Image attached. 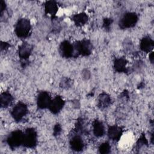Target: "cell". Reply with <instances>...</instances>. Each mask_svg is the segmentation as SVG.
Returning <instances> with one entry per match:
<instances>
[{
	"label": "cell",
	"mask_w": 154,
	"mask_h": 154,
	"mask_svg": "<svg viewBox=\"0 0 154 154\" xmlns=\"http://www.w3.org/2000/svg\"><path fill=\"white\" fill-rule=\"evenodd\" d=\"M31 25L29 21L26 19H20L16 23L15 32L20 38L26 37L30 32Z\"/></svg>",
	"instance_id": "6da1fadb"
},
{
	"label": "cell",
	"mask_w": 154,
	"mask_h": 154,
	"mask_svg": "<svg viewBox=\"0 0 154 154\" xmlns=\"http://www.w3.org/2000/svg\"><path fill=\"white\" fill-rule=\"evenodd\" d=\"M24 134L20 131L11 132L7 138V143L11 148H15L23 144Z\"/></svg>",
	"instance_id": "7a4b0ae2"
},
{
	"label": "cell",
	"mask_w": 154,
	"mask_h": 154,
	"mask_svg": "<svg viewBox=\"0 0 154 154\" xmlns=\"http://www.w3.org/2000/svg\"><path fill=\"white\" fill-rule=\"evenodd\" d=\"M138 17L134 13L125 14L120 21V26L122 28H129L134 26L137 23Z\"/></svg>",
	"instance_id": "3957f363"
},
{
	"label": "cell",
	"mask_w": 154,
	"mask_h": 154,
	"mask_svg": "<svg viewBox=\"0 0 154 154\" xmlns=\"http://www.w3.org/2000/svg\"><path fill=\"white\" fill-rule=\"evenodd\" d=\"M74 48L78 54L82 55H88L91 52L92 45L90 41L84 40L76 43L74 46Z\"/></svg>",
	"instance_id": "277c9868"
},
{
	"label": "cell",
	"mask_w": 154,
	"mask_h": 154,
	"mask_svg": "<svg viewBox=\"0 0 154 154\" xmlns=\"http://www.w3.org/2000/svg\"><path fill=\"white\" fill-rule=\"evenodd\" d=\"M37 142V135L33 129H28L24 133L23 144L28 147H34Z\"/></svg>",
	"instance_id": "5b68a950"
},
{
	"label": "cell",
	"mask_w": 154,
	"mask_h": 154,
	"mask_svg": "<svg viewBox=\"0 0 154 154\" xmlns=\"http://www.w3.org/2000/svg\"><path fill=\"white\" fill-rule=\"evenodd\" d=\"M27 111L26 106L23 103H19L13 108L11 116L16 121H20L26 114Z\"/></svg>",
	"instance_id": "8992f818"
},
{
	"label": "cell",
	"mask_w": 154,
	"mask_h": 154,
	"mask_svg": "<svg viewBox=\"0 0 154 154\" xmlns=\"http://www.w3.org/2000/svg\"><path fill=\"white\" fill-rule=\"evenodd\" d=\"M51 100H52L49 93L45 91L41 92L37 97L38 106L40 108H46L49 107Z\"/></svg>",
	"instance_id": "52a82bcc"
},
{
	"label": "cell",
	"mask_w": 154,
	"mask_h": 154,
	"mask_svg": "<svg viewBox=\"0 0 154 154\" xmlns=\"http://www.w3.org/2000/svg\"><path fill=\"white\" fill-rule=\"evenodd\" d=\"M74 51V46L67 41L63 42L60 46V52L61 55L66 58L72 56Z\"/></svg>",
	"instance_id": "ba28073f"
},
{
	"label": "cell",
	"mask_w": 154,
	"mask_h": 154,
	"mask_svg": "<svg viewBox=\"0 0 154 154\" xmlns=\"http://www.w3.org/2000/svg\"><path fill=\"white\" fill-rule=\"evenodd\" d=\"M119 146L122 149H126L130 147L134 141L133 134L131 132H127L122 135L119 139Z\"/></svg>",
	"instance_id": "9c48e42d"
},
{
	"label": "cell",
	"mask_w": 154,
	"mask_h": 154,
	"mask_svg": "<svg viewBox=\"0 0 154 154\" xmlns=\"http://www.w3.org/2000/svg\"><path fill=\"white\" fill-rule=\"evenodd\" d=\"M64 100L60 96H57L53 100H51L49 106V108L51 111L54 114L58 112L64 106Z\"/></svg>",
	"instance_id": "30bf717a"
},
{
	"label": "cell",
	"mask_w": 154,
	"mask_h": 154,
	"mask_svg": "<svg viewBox=\"0 0 154 154\" xmlns=\"http://www.w3.org/2000/svg\"><path fill=\"white\" fill-rule=\"evenodd\" d=\"M122 134V129L117 126H112L108 129V136L112 140H119Z\"/></svg>",
	"instance_id": "8fae6325"
},
{
	"label": "cell",
	"mask_w": 154,
	"mask_h": 154,
	"mask_svg": "<svg viewBox=\"0 0 154 154\" xmlns=\"http://www.w3.org/2000/svg\"><path fill=\"white\" fill-rule=\"evenodd\" d=\"M32 48L28 43H23L19 48V55L21 58H28L31 52Z\"/></svg>",
	"instance_id": "7c38bea8"
},
{
	"label": "cell",
	"mask_w": 154,
	"mask_h": 154,
	"mask_svg": "<svg viewBox=\"0 0 154 154\" xmlns=\"http://www.w3.org/2000/svg\"><path fill=\"white\" fill-rule=\"evenodd\" d=\"M70 146L73 150L80 151L83 149L84 143L80 137L75 136L70 140Z\"/></svg>",
	"instance_id": "4fadbf2b"
},
{
	"label": "cell",
	"mask_w": 154,
	"mask_h": 154,
	"mask_svg": "<svg viewBox=\"0 0 154 154\" xmlns=\"http://www.w3.org/2000/svg\"><path fill=\"white\" fill-rule=\"evenodd\" d=\"M13 97L8 92H4L1 94L0 98V104L2 108H6L12 102Z\"/></svg>",
	"instance_id": "5bb4252c"
},
{
	"label": "cell",
	"mask_w": 154,
	"mask_h": 154,
	"mask_svg": "<svg viewBox=\"0 0 154 154\" xmlns=\"http://www.w3.org/2000/svg\"><path fill=\"white\" fill-rule=\"evenodd\" d=\"M153 42L149 37H144L141 42L140 48L144 52H150L153 49Z\"/></svg>",
	"instance_id": "9a60e30c"
},
{
	"label": "cell",
	"mask_w": 154,
	"mask_h": 154,
	"mask_svg": "<svg viewBox=\"0 0 154 154\" xmlns=\"http://www.w3.org/2000/svg\"><path fill=\"white\" fill-rule=\"evenodd\" d=\"M105 132L104 126L102 122L99 120H95L93 123V132L97 137H101L103 135Z\"/></svg>",
	"instance_id": "2e32d148"
},
{
	"label": "cell",
	"mask_w": 154,
	"mask_h": 154,
	"mask_svg": "<svg viewBox=\"0 0 154 154\" xmlns=\"http://www.w3.org/2000/svg\"><path fill=\"white\" fill-rule=\"evenodd\" d=\"M73 20L76 25L78 26H82L87 22L88 20V16L86 14L81 13L75 15L73 17Z\"/></svg>",
	"instance_id": "e0dca14e"
},
{
	"label": "cell",
	"mask_w": 154,
	"mask_h": 154,
	"mask_svg": "<svg viewBox=\"0 0 154 154\" xmlns=\"http://www.w3.org/2000/svg\"><path fill=\"white\" fill-rule=\"evenodd\" d=\"M58 10V6L54 1H48L45 4V11L46 13L50 15L56 14Z\"/></svg>",
	"instance_id": "ac0fdd59"
},
{
	"label": "cell",
	"mask_w": 154,
	"mask_h": 154,
	"mask_svg": "<svg viewBox=\"0 0 154 154\" xmlns=\"http://www.w3.org/2000/svg\"><path fill=\"white\" fill-rule=\"evenodd\" d=\"M126 64L127 61L126 59L123 58H120L116 60L114 63V67L116 70L119 72H125L126 70Z\"/></svg>",
	"instance_id": "d6986e66"
},
{
	"label": "cell",
	"mask_w": 154,
	"mask_h": 154,
	"mask_svg": "<svg viewBox=\"0 0 154 154\" xmlns=\"http://www.w3.org/2000/svg\"><path fill=\"white\" fill-rule=\"evenodd\" d=\"M98 102L99 105L101 108H105L108 106L111 103V99L108 94L103 93L99 96Z\"/></svg>",
	"instance_id": "ffe728a7"
},
{
	"label": "cell",
	"mask_w": 154,
	"mask_h": 154,
	"mask_svg": "<svg viewBox=\"0 0 154 154\" xmlns=\"http://www.w3.org/2000/svg\"><path fill=\"white\" fill-rule=\"evenodd\" d=\"M110 146L108 143H104L102 144L99 147V151L102 153H107L109 152Z\"/></svg>",
	"instance_id": "44dd1931"
},
{
	"label": "cell",
	"mask_w": 154,
	"mask_h": 154,
	"mask_svg": "<svg viewBox=\"0 0 154 154\" xmlns=\"http://www.w3.org/2000/svg\"><path fill=\"white\" fill-rule=\"evenodd\" d=\"M5 3L4 1H0V11H1V13L2 14L3 11L5 10Z\"/></svg>",
	"instance_id": "7402d4cb"
},
{
	"label": "cell",
	"mask_w": 154,
	"mask_h": 154,
	"mask_svg": "<svg viewBox=\"0 0 154 154\" xmlns=\"http://www.w3.org/2000/svg\"><path fill=\"white\" fill-rule=\"evenodd\" d=\"M8 46V45L7 43L1 42V51L7 49V48Z\"/></svg>",
	"instance_id": "603a6c76"
},
{
	"label": "cell",
	"mask_w": 154,
	"mask_h": 154,
	"mask_svg": "<svg viewBox=\"0 0 154 154\" xmlns=\"http://www.w3.org/2000/svg\"><path fill=\"white\" fill-rule=\"evenodd\" d=\"M110 23H111V20H110L109 19H106L104 22V25L105 26V28L108 27L109 26Z\"/></svg>",
	"instance_id": "cb8c5ba5"
},
{
	"label": "cell",
	"mask_w": 154,
	"mask_h": 154,
	"mask_svg": "<svg viewBox=\"0 0 154 154\" xmlns=\"http://www.w3.org/2000/svg\"><path fill=\"white\" fill-rule=\"evenodd\" d=\"M84 73H85V75H83V76H84V78H89V76H90V73H89V72H88V70H85L84 72Z\"/></svg>",
	"instance_id": "d4e9b609"
}]
</instances>
